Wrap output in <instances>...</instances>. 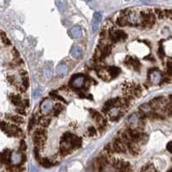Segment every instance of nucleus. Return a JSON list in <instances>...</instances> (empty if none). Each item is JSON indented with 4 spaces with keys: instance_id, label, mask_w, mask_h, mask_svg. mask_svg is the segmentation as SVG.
Instances as JSON below:
<instances>
[{
    "instance_id": "f257e3e1",
    "label": "nucleus",
    "mask_w": 172,
    "mask_h": 172,
    "mask_svg": "<svg viewBox=\"0 0 172 172\" xmlns=\"http://www.w3.org/2000/svg\"><path fill=\"white\" fill-rule=\"evenodd\" d=\"M140 23L139 26L142 28H151L157 22V17L154 13L153 9L140 10Z\"/></svg>"
},
{
    "instance_id": "f03ea898",
    "label": "nucleus",
    "mask_w": 172,
    "mask_h": 172,
    "mask_svg": "<svg viewBox=\"0 0 172 172\" xmlns=\"http://www.w3.org/2000/svg\"><path fill=\"white\" fill-rule=\"evenodd\" d=\"M47 130L46 128H37L33 134V140L34 142V145L37 148L42 147L44 145L45 141L47 140Z\"/></svg>"
},
{
    "instance_id": "7ed1b4c3",
    "label": "nucleus",
    "mask_w": 172,
    "mask_h": 172,
    "mask_svg": "<svg viewBox=\"0 0 172 172\" xmlns=\"http://www.w3.org/2000/svg\"><path fill=\"white\" fill-rule=\"evenodd\" d=\"M108 36H109V38L113 43H116V42L120 41V40H125L127 38V34L124 31L115 29L114 28H109Z\"/></svg>"
},
{
    "instance_id": "20e7f679",
    "label": "nucleus",
    "mask_w": 172,
    "mask_h": 172,
    "mask_svg": "<svg viewBox=\"0 0 172 172\" xmlns=\"http://www.w3.org/2000/svg\"><path fill=\"white\" fill-rule=\"evenodd\" d=\"M85 83L84 76L83 74H76L72 76L70 81V85L75 89H80L83 87V84Z\"/></svg>"
},
{
    "instance_id": "39448f33",
    "label": "nucleus",
    "mask_w": 172,
    "mask_h": 172,
    "mask_svg": "<svg viewBox=\"0 0 172 172\" xmlns=\"http://www.w3.org/2000/svg\"><path fill=\"white\" fill-rule=\"evenodd\" d=\"M125 64L127 65H130V66H133L135 70L139 71L140 68V62L138 59L136 58H133L131 56H128L126 58L125 60Z\"/></svg>"
},
{
    "instance_id": "423d86ee",
    "label": "nucleus",
    "mask_w": 172,
    "mask_h": 172,
    "mask_svg": "<svg viewBox=\"0 0 172 172\" xmlns=\"http://www.w3.org/2000/svg\"><path fill=\"white\" fill-rule=\"evenodd\" d=\"M53 109V103L49 100H44L40 105V112L43 114H48Z\"/></svg>"
},
{
    "instance_id": "0eeeda50",
    "label": "nucleus",
    "mask_w": 172,
    "mask_h": 172,
    "mask_svg": "<svg viewBox=\"0 0 172 172\" xmlns=\"http://www.w3.org/2000/svg\"><path fill=\"white\" fill-rule=\"evenodd\" d=\"M101 20H102L101 13L96 12L94 14V17H93V24H92V31H93V33H95L97 30L98 26H99V24L101 22Z\"/></svg>"
},
{
    "instance_id": "6e6552de",
    "label": "nucleus",
    "mask_w": 172,
    "mask_h": 172,
    "mask_svg": "<svg viewBox=\"0 0 172 172\" xmlns=\"http://www.w3.org/2000/svg\"><path fill=\"white\" fill-rule=\"evenodd\" d=\"M114 107H116V98L115 99H111V100H108L105 103L104 106H103V111L106 114L108 113L109 110H111L112 108H114Z\"/></svg>"
},
{
    "instance_id": "1a4fd4ad",
    "label": "nucleus",
    "mask_w": 172,
    "mask_h": 172,
    "mask_svg": "<svg viewBox=\"0 0 172 172\" xmlns=\"http://www.w3.org/2000/svg\"><path fill=\"white\" fill-rule=\"evenodd\" d=\"M106 71L108 72V75H110V77L113 78V77H116L120 73V69L117 66H108L106 68Z\"/></svg>"
},
{
    "instance_id": "9d476101",
    "label": "nucleus",
    "mask_w": 172,
    "mask_h": 172,
    "mask_svg": "<svg viewBox=\"0 0 172 172\" xmlns=\"http://www.w3.org/2000/svg\"><path fill=\"white\" fill-rule=\"evenodd\" d=\"M89 111H90V113H91V117L98 123V125L103 120V118L102 114H101L99 112H97V110H95V109H90Z\"/></svg>"
},
{
    "instance_id": "9b49d317",
    "label": "nucleus",
    "mask_w": 172,
    "mask_h": 172,
    "mask_svg": "<svg viewBox=\"0 0 172 172\" xmlns=\"http://www.w3.org/2000/svg\"><path fill=\"white\" fill-rule=\"evenodd\" d=\"M43 127H48L50 123H51V117L48 116L47 114H44V116H42L41 118H40L39 121H38Z\"/></svg>"
},
{
    "instance_id": "f8f14e48",
    "label": "nucleus",
    "mask_w": 172,
    "mask_h": 172,
    "mask_svg": "<svg viewBox=\"0 0 172 172\" xmlns=\"http://www.w3.org/2000/svg\"><path fill=\"white\" fill-rule=\"evenodd\" d=\"M10 98H11V103L16 105V106H22V98L19 95L17 94H11L10 96Z\"/></svg>"
},
{
    "instance_id": "ddd939ff",
    "label": "nucleus",
    "mask_w": 172,
    "mask_h": 172,
    "mask_svg": "<svg viewBox=\"0 0 172 172\" xmlns=\"http://www.w3.org/2000/svg\"><path fill=\"white\" fill-rule=\"evenodd\" d=\"M63 109H64V106H63L62 104H60V103H57V104L53 108V109H52V111H51V114H52L53 116L56 117V116H58V115L63 111Z\"/></svg>"
},
{
    "instance_id": "4468645a",
    "label": "nucleus",
    "mask_w": 172,
    "mask_h": 172,
    "mask_svg": "<svg viewBox=\"0 0 172 172\" xmlns=\"http://www.w3.org/2000/svg\"><path fill=\"white\" fill-rule=\"evenodd\" d=\"M11 160L12 162V163L14 164H18L22 161V155L20 153H13L11 156Z\"/></svg>"
},
{
    "instance_id": "2eb2a0df",
    "label": "nucleus",
    "mask_w": 172,
    "mask_h": 172,
    "mask_svg": "<svg viewBox=\"0 0 172 172\" xmlns=\"http://www.w3.org/2000/svg\"><path fill=\"white\" fill-rule=\"evenodd\" d=\"M8 118L11 121H13V122H15L17 124H22L24 122L23 118L21 117V116H19V115H16V114L15 115H10V116H8Z\"/></svg>"
},
{
    "instance_id": "dca6fc26",
    "label": "nucleus",
    "mask_w": 172,
    "mask_h": 172,
    "mask_svg": "<svg viewBox=\"0 0 172 172\" xmlns=\"http://www.w3.org/2000/svg\"><path fill=\"white\" fill-rule=\"evenodd\" d=\"M0 37H1V40H2V41H3V43H4L5 45H6V46H11V40L6 36V34H5V32L0 31Z\"/></svg>"
},
{
    "instance_id": "f3484780",
    "label": "nucleus",
    "mask_w": 172,
    "mask_h": 172,
    "mask_svg": "<svg viewBox=\"0 0 172 172\" xmlns=\"http://www.w3.org/2000/svg\"><path fill=\"white\" fill-rule=\"evenodd\" d=\"M71 55L74 57V58H78L81 56L82 54V50L78 48V47H73L71 48Z\"/></svg>"
},
{
    "instance_id": "a211bd4d",
    "label": "nucleus",
    "mask_w": 172,
    "mask_h": 172,
    "mask_svg": "<svg viewBox=\"0 0 172 172\" xmlns=\"http://www.w3.org/2000/svg\"><path fill=\"white\" fill-rule=\"evenodd\" d=\"M71 32L72 33V37L74 38H77L79 36H81V28L78 27H74L73 28H71Z\"/></svg>"
},
{
    "instance_id": "6ab92c4d",
    "label": "nucleus",
    "mask_w": 172,
    "mask_h": 172,
    "mask_svg": "<svg viewBox=\"0 0 172 172\" xmlns=\"http://www.w3.org/2000/svg\"><path fill=\"white\" fill-rule=\"evenodd\" d=\"M29 85V81H28V75L25 74V75H22V86L27 89Z\"/></svg>"
},
{
    "instance_id": "aec40b11",
    "label": "nucleus",
    "mask_w": 172,
    "mask_h": 172,
    "mask_svg": "<svg viewBox=\"0 0 172 172\" xmlns=\"http://www.w3.org/2000/svg\"><path fill=\"white\" fill-rule=\"evenodd\" d=\"M87 133H88L89 136H91V137L96 136V135H97V129H96L95 127H93V126H91V127L88 128Z\"/></svg>"
},
{
    "instance_id": "412c9836",
    "label": "nucleus",
    "mask_w": 172,
    "mask_h": 172,
    "mask_svg": "<svg viewBox=\"0 0 172 172\" xmlns=\"http://www.w3.org/2000/svg\"><path fill=\"white\" fill-rule=\"evenodd\" d=\"M50 97H52L54 99H55V100H60V101H62V102H64V103H65V99L61 97V96H60V95H58L57 93H55V92H51L50 93Z\"/></svg>"
},
{
    "instance_id": "4be33fe9",
    "label": "nucleus",
    "mask_w": 172,
    "mask_h": 172,
    "mask_svg": "<svg viewBox=\"0 0 172 172\" xmlns=\"http://www.w3.org/2000/svg\"><path fill=\"white\" fill-rule=\"evenodd\" d=\"M41 164L44 167H50V166L53 165V163L48 158H44L41 161Z\"/></svg>"
},
{
    "instance_id": "5701e85b",
    "label": "nucleus",
    "mask_w": 172,
    "mask_h": 172,
    "mask_svg": "<svg viewBox=\"0 0 172 172\" xmlns=\"http://www.w3.org/2000/svg\"><path fill=\"white\" fill-rule=\"evenodd\" d=\"M57 71L59 72V74L64 75V74L66 73V71H67V68H66V66H65V65H60V67L57 69Z\"/></svg>"
},
{
    "instance_id": "b1692460",
    "label": "nucleus",
    "mask_w": 172,
    "mask_h": 172,
    "mask_svg": "<svg viewBox=\"0 0 172 172\" xmlns=\"http://www.w3.org/2000/svg\"><path fill=\"white\" fill-rule=\"evenodd\" d=\"M9 125L5 121H0V128L2 129L4 132H6L8 130Z\"/></svg>"
},
{
    "instance_id": "393cba45",
    "label": "nucleus",
    "mask_w": 172,
    "mask_h": 172,
    "mask_svg": "<svg viewBox=\"0 0 172 172\" xmlns=\"http://www.w3.org/2000/svg\"><path fill=\"white\" fill-rule=\"evenodd\" d=\"M164 17L167 19L172 20V10H164Z\"/></svg>"
},
{
    "instance_id": "a878e982",
    "label": "nucleus",
    "mask_w": 172,
    "mask_h": 172,
    "mask_svg": "<svg viewBox=\"0 0 172 172\" xmlns=\"http://www.w3.org/2000/svg\"><path fill=\"white\" fill-rule=\"evenodd\" d=\"M35 122H36L35 117H34V116L31 117V118H30V120H29V124H28V130H29V131L31 130V128L34 126V123H35Z\"/></svg>"
},
{
    "instance_id": "bb28decb",
    "label": "nucleus",
    "mask_w": 172,
    "mask_h": 172,
    "mask_svg": "<svg viewBox=\"0 0 172 172\" xmlns=\"http://www.w3.org/2000/svg\"><path fill=\"white\" fill-rule=\"evenodd\" d=\"M157 53H158V55H159V57H160L161 59H163V58L164 57V55H165L164 50H163V47H162L161 45H160V47H159V48H158Z\"/></svg>"
},
{
    "instance_id": "cd10ccee",
    "label": "nucleus",
    "mask_w": 172,
    "mask_h": 172,
    "mask_svg": "<svg viewBox=\"0 0 172 172\" xmlns=\"http://www.w3.org/2000/svg\"><path fill=\"white\" fill-rule=\"evenodd\" d=\"M26 149H27V145L24 140H22L20 143V150L23 151H26Z\"/></svg>"
},
{
    "instance_id": "c85d7f7f",
    "label": "nucleus",
    "mask_w": 172,
    "mask_h": 172,
    "mask_svg": "<svg viewBox=\"0 0 172 172\" xmlns=\"http://www.w3.org/2000/svg\"><path fill=\"white\" fill-rule=\"evenodd\" d=\"M17 112L19 113L20 114H26V111H25V108H19L17 109Z\"/></svg>"
},
{
    "instance_id": "c756f323",
    "label": "nucleus",
    "mask_w": 172,
    "mask_h": 172,
    "mask_svg": "<svg viewBox=\"0 0 172 172\" xmlns=\"http://www.w3.org/2000/svg\"><path fill=\"white\" fill-rule=\"evenodd\" d=\"M8 80H9V82L11 83H16V80H15V77H14V76H9V77H8Z\"/></svg>"
},
{
    "instance_id": "7c9ffc66",
    "label": "nucleus",
    "mask_w": 172,
    "mask_h": 172,
    "mask_svg": "<svg viewBox=\"0 0 172 172\" xmlns=\"http://www.w3.org/2000/svg\"><path fill=\"white\" fill-rule=\"evenodd\" d=\"M57 5H58V7H59V9L60 10V11H63L64 10V8H65V6L61 4V2L60 1H57Z\"/></svg>"
},
{
    "instance_id": "2f4dec72",
    "label": "nucleus",
    "mask_w": 172,
    "mask_h": 172,
    "mask_svg": "<svg viewBox=\"0 0 172 172\" xmlns=\"http://www.w3.org/2000/svg\"><path fill=\"white\" fill-rule=\"evenodd\" d=\"M167 150H168L169 152L172 153V141L169 142V143H168V145H167Z\"/></svg>"
},
{
    "instance_id": "473e14b6",
    "label": "nucleus",
    "mask_w": 172,
    "mask_h": 172,
    "mask_svg": "<svg viewBox=\"0 0 172 172\" xmlns=\"http://www.w3.org/2000/svg\"><path fill=\"white\" fill-rule=\"evenodd\" d=\"M13 55H14L15 58H18L19 57V53H18V51L16 48L13 49Z\"/></svg>"
},
{
    "instance_id": "72a5a7b5",
    "label": "nucleus",
    "mask_w": 172,
    "mask_h": 172,
    "mask_svg": "<svg viewBox=\"0 0 172 172\" xmlns=\"http://www.w3.org/2000/svg\"><path fill=\"white\" fill-rule=\"evenodd\" d=\"M84 1H90V0H84Z\"/></svg>"
},
{
    "instance_id": "f704fd0d",
    "label": "nucleus",
    "mask_w": 172,
    "mask_h": 172,
    "mask_svg": "<svg viewBox=\"0 0 172 172\" xmlns=\"http://www.w3.org/2000/svg\"><path fill=\"white\" fill-rule=\"evenodd\" d=\"M126 1H127V0H126Z\"/></svg>"
}]
</instances>
